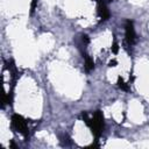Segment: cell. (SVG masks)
Masks as SVG:
<instances>
[{
  "instance_id": "277c9868",
  "label": "cell",
  "mask_w": 149,
  "mask_h": 149,
  "mask_svg": "<svg viewBox=\"0 0 149 149\" xmlns=\"http://www.w3.org/2000/svg\"><path fill=\"white\" fill-rule=\"evenodd\" d=\"M98 14L101 20H107L109 17V10L107 9V6L102 0H98Z\"/></svg>"
},
{
  "instance_id": "7a4b0ae2",
  "label": "cell",
  "mask_w": 149,
  "mask_h": 149,
  "mask_svg": "<svg viewBox=\"0 0 149 149\" xmlns=\"http://www.w3.org/2000/svg\"><path fill=\"white\" fill-rule=\"evenodd\" d=\"M12 125L13 127L19 132L21 133L22 135L24 136H28V132H29V128H28V125H27V121L21 116V115H13L12 116Z\"/></svg>"
},
{
  "instance_id": "5b68a950",
  "label": "cell",
  "mask_w": 149,
  "mask_h": 149,
  "mask_svg": "<svg viewBox=\"0 0 149 149\" xmlns=\"http://www.w3.org/2000/svg\"><path fill=\"white\" fill-rule=\"evenodd\" d=\"M85 66H86V70H88V71L94 68V63H93V61L90 57H86L85 58Z\"/></svg>"
},
{
  "instance_id": "8992f818",
  "label": "cell",
  "mask_w": 149,
  "mask_h": 149,
  "mask_svg": "<svg viewBox=\"0 0 149 149\" xmlns=\"http://www.w3.org/2000/svg\"><path fill=\"white\" fill-rule=\"evenodd\" d=\"M118 84H119V86L122 88V90H128V86L122 81V79H119V81H118Z\"/></svg>"
},
{
  "instance_id": "3957f363",
  "label": "cell",
  "mask_w": 149,
  "mask_h": 149,
  "mask_svg": "<svg viewBox=\"0 0 149 149\" xmlns=\"http://www.w3.org/2000/svg\"><path fill=\"white\" fill-rule=\"evenodd\" d=\"M126 38H127V42L129 44H133L136 40V35H135V30H134V27H133V22L127 20L126 21Z\"/></svg>"
},
{
  "instance_id": "6da1fadb",
  "label": "cell",
  "mask_w": 149,
  "mask_h": 149,
  "mask_svg": "<svg viewBox=\"0 0 149 149\" xmlns=\"http://www.w3.org/2000/svg\"><path fill=\"white\" fill-rule=\"evenodd\" d=\"M83 118H84L85 122L90 126V128L92 129V133L95 135V137H99V135L101 134L102 128H104V118H102V114L100 113V111H97L92 119H87L86 114H83Z\"/></svg>"
}]
</instances>
